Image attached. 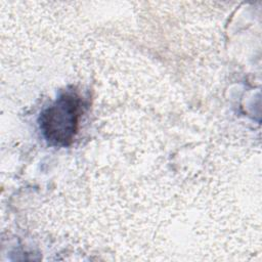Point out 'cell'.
<instances>
[{
  "label": "cell",
  "mask_w": 262,
  "mask_h": 262,
  "mask_svg": "<svg viewBox=\"0 0 262 262\" xmlns=\"http://www.w3.org/2000/svg\"><path fill=\"white\" fill-rule=\"evenodd\" d=\"M81 113V99L76 93L60 94L39 118L40 129L46 140L57 146L69 145L77 133Z\"/></svg>",
  "instance_id": "cell-1"
}]
</instances>
